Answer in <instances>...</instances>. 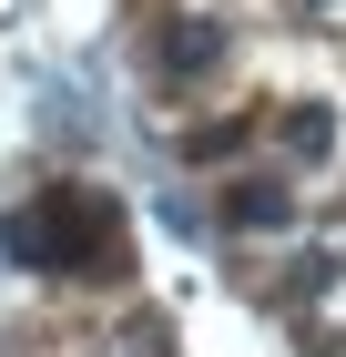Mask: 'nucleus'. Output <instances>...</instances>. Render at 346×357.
Segmentation results:
<instances>
[{"label":"nucleus","mask_w":346,"mask_h":357,"mask_svg":"<svg viewBox=\"0 0 346 357\" xmlns=\"http://www.w3.org/2000/svg\"><path fill=\"white\" fill-rule=\"evenodd\" d=\"M0 245L21 255V266L92 275V266H123V215H112L102 194H81V184H52V194H41V215H10Z\"/></svg>","instance_id":"obj_1"},{"label":"nucleus","mask_w":346,"mask_h":357,"mask_svg":"<svg viewBox=\"0 0 346 357\" xmlns=\"http://www.w3.org/2000/svg\"><path fill=\"white\" fill-rule=\"evenodd\" d=\"M224 225H244V235L285 225V184H265V174H255V184H235V194H224Z\"/></svg>","instance_id":"obj_2"},{"label":"nucleus","mask_w":346,"mask_h":357,"mask_svg":"<svg viewBox=\"0 0 346 357\" xmlns=\"http://www.w3.org/2000/svg\"><path fill=\"white\" fill-rule=\"evenodd\" d=\"M214 52H224V31H214V21H173V31H163V72H204Z\"/></svg>","instance_id":"obj_3"},{"label":"nucleus","mask_w":346,"mask_h":357,"mask_svg":"<svg viewBox=\"0 0 346 357\" xmlns=\"http://www.w3.org/2000/svg\"><path fill=\"white\" fill-rule=\"evenodd\" d=\"M326 143H336V112H326V102H295V112H285V153H295V164H316Z\"/></svg>","instance_id":"obj_4"},{"label":"nucleus","mask_w":346,"mask_h":357,"mask_svg":"<svg viewBox=\"0 0 346 357\" xmlns=\"http://www.w3.org/2000/svg\"><path fill=\"white\" fill-rule=\"evenodd\" d=\"M244 133H255V123H244V112H224V123H204V133H184V153H194V164H224V153H235Z\"/></svg>","instance_id":"obj_5"}]
</instances>
